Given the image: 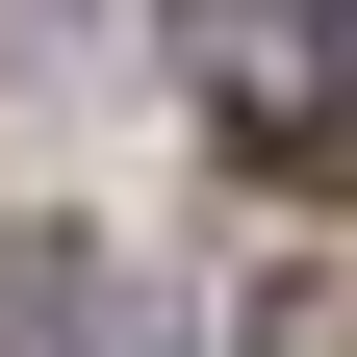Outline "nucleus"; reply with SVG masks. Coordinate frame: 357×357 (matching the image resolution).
<instances>
[{"label": "nucleus", "instance_id": "obj_1", "mask_svg": "<svg viewBox=\"0 0 357 357\" xmlns=\"http://www.w3.org/2000/svg\"><path fill=\"white\" fill-rule=\"evenodd\" d=\"M230 102H255V153H357V0H306V26H230Z\"/></svg>", "mask_w": 357, "mask_h": 357}, {"label": "nucleus", "instance_id": "obj_2", "mask_svg": "<svg viewBox=\"0 0 357 357\" xmlns=\"http://www.w3.org/2000/svg\"><path fill=\"white\" fill-rule=\"evenodd\" d=\"M0 357H153L102 255H0Z\"/></svg>", "mask_w": 357, "mask_h": 357}, {"label": "nucleus", "instance_id": "obj_3", "mask_svg": "<svg viewBox=\"0 0 357 357\" xmlns=\"http://www.w3.org/2000/svg\"><path fill=\"white\" fill-rule=\"evenodd\" d=\"M255 357H357V281H255Z\"/></svg>", "mask_w": 357, "mask_h": 357}]
</instances>
